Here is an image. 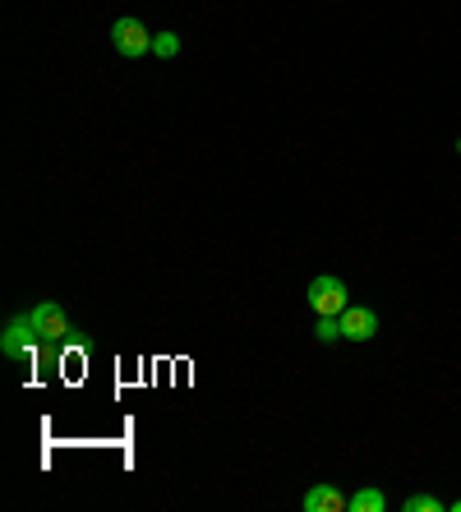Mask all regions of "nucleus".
Returning a JSON list of instances; mask_svg holds the SVG:
<instances>
[{
    "instance_id": "obj_1",
    "label": "nucleus",
    "mask_w": 461,
    "mask_h": 512,
    "mask_svg": "<svg viewBox=\"0 0 461 512\" xmlns=\"http://www.w3.org/2000/svg\"><path fill=\"white\" fill-rule=\"evenodd\" d=\"M28 319H33V328H37L42 342H70L74 337V323L65 319V310H60L56 300H37L33 310H28Z\"/></svg>"
},
{
    "instance_id": "obj_2",
    "label": "nucleus",
    "mask_w": 461,
    "mask_h": 512,
    "mask_svg": "<svg viewBox=\"0 0 461 512\" xmlns=\"http://www.w3.org/2000/svg\"><path fill=\"white\" fill-rule=\"evenodd\" d=\"M111 47H116L120 56L139 60V56H148V51H153V33H148L139 19H130V14H125V19H116V24H111Z\"/></svg>"
},
{
    "instance_id": "obj_3",
    "label": "nucleus",
    "mask_w": 461,
    "mask_h": 512,
    "mask_svg": "<svg viewBox=\"0 0 461 512\" xmlns=\"http://www.w3.org/2000/svg\"><path fill=\"white\" fill-rule=\"evenodd\" d=\"M309 305H314V314H342L346 305H351V300H346V282L332 273L314 277V282H309Z\"/></svg>"
},
{
    "instance_id": "obj_4",
    "label": "nucleus",
    "mask_w": 461,
    "mask_h": 512,
    "mask_svg": "<svg viewBox=\"0 0 461 512\" xmlns=\"http://www.w3.org/2000/svg\"><path fill=\"white\" fill-rule=\"evenodd\" d=\"M37 342H42V337H37V328H33V319H28V314L10 319V323H5V333H0V351H5L10 360H28Z\"/></svg>"
},
{
    "instance_id": "obj_5",
    "label": "nucleus",
    "mask_w": 461,
    "mask_h": 512,
    "mask_svg": "<svg viewBox=\"0 0 461 512\" xmlns=\"http://www.w3.org/2000/svg\"><path fill=\"white\" fill-rule=\"evenodd\" d=\"M379 333V314L365 310V305H346L342 310V337L346 342H369Z\"/></svg>"
},
{
    "instance_id": "obj_6",
    "label": "nucleus",
    "mask_w": 461,
    "mask_h": 512,
    "mask_svg": "<svg viewBox=\"0 0 461 512\" xmlns=\"http://www.w3.org/2000/svg\"><path fill=\"white\" fill-rule=\"evenodd\" d=\"M346 508V494L332 485H319L305 494V512H342Z\"/></svg>"
},
{
    "instance_id": "obj_7",
    "label": "nucleus",
    "mask_w": 461,
    "mask_h": 512,
    "mask_svg": "<svg viewBox=\"0 0 461 512\" xmlns=\"http://www.w3.org/2000/svg\"><path fill=\"white\" fill-rule=\"evenodd\" d=\"M346 508L351 512H383L388 499H383V489H355L351 499H346Z\"/></svg>"
},
{
    "instance_id": "obj_8",
    "label": "nucleus",
    "mask_w": 461,
    "mask_h": 512,
    "mask_svg": "<svg viewBox=\"0 0 461 512\" xmlns=\"http://www.w3.org/2000/svg\"><path fill=\"white\" fill-rule=\"evenodd\" d=\"M314 337H319V342H342V314H319Z\"/></svg>"
},
{
    "instance_id": "obj_9",
    "label": "nucleus",
    "mask_w": 461,
    "mask_h": 512,
    "mask_svg": "<svg viewBox=\"0 0 461 512\" xmlns=\"http://www.w3.org/2000/svg\"><path fill=\"white\" fill-rule=\"evenodd\" d=\"M176 51H180V37H176V33H153V56L171 60Z\"/></svg>"
},
{
    "instance_id": "obj_10",
    "label": "nucleus",
    "mask_w": 461,
    "mask_h": 512,
    "mask_svg": "<svg viewBox=\"0 0 461 512\" xmlns=\"http://www.w3.org/2000/svg\"><path fill=\"white\" fill-rule=\"evenodd\" d=\"M402 508H406V512H438V508H443V503H438L434 494H415V499H406Z\"/></svg>"
},
{
    "instance_id": "obj_11",
    "label": "nucleus",
    "mask_w": 461,
    "mask_h": 512,
    "mask_svg": "<svg viewBox=\"0 0 461 512\" xmlns=\"http://www.w3.org/2000/svg\"><path fill=\"white\" fill-rule=\"evenodd\" d=\"M452 508H457V512H461V499H457V503H452Z\"/></svg>"
},
{
    "instance_id": "obj_12",
    "label": "nucleus",
    "mask_w": 461,
    "mask_h": 512,
    "mask_svg": "<svg viewBox=\"0 0 461 512\" xmlns=\"http://www.w3.org/2000/svg\"><path fill=\"white\" fill-rule=\"evenodd\" d=\"M457 153H461V139H457Z\"/></svg>"
}]
</instances>
